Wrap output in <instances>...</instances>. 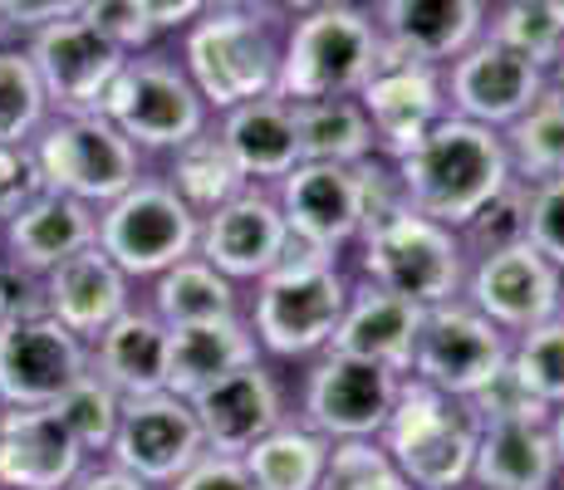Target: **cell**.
Listing matches in <instances>:
<instances>
[{
  "label": "cell",
  "instance_id": "1",
  "mask_svg": "<svg viewBox=\"0 0 564 490\" xmlns=\"http://www.w3.org/2000/svg\"><path fill=\"white\" fill-rule=\"evenodd\" d=\"M393 177L412 211L432 216L447 231H462L511 182V157H506V138L496 128L447 113L403 157H393Z\"/></svg>",
  "mask_w": 564,
  "mask_h": 490
},
{
  "label": "cell",
  "instance_id": "2",
  "mask_svg": "<svg viewBox=\"0 0 564 490\" xmlns=\"http://www.w3.org/2000/svg\"><path fill=\"white\" fill-rule=\"evenodd\" d=\"M285 25L275 6L260 10H206L182 30V69L206 108L226 113L236 104L275 94Z\"/></svg>",
  "mask_w": 564,
  "mask_h": 490
},
{
  "label": "cell",
  "instance_id": "3",
  "mask_svg": "<svg viewBox=\"0 0 564 490\" xmlns=\"http://www.w3.org/2000/svg\"><path fill=\"white\" fill-rule=\"evenodd\" d=\"M378 64H383V35L368 6H314L285 25L275 98L285 104L359 98Z\"/></svg>",
  "mask_w": 564,
  "mask_h": 490
},
{
  "label": "cell",
  "instance_id": "4",
  "mask_svg": "<svg viewBox=\"0 0 564 490\" xmlns=\"http://www.w3.org/2000/svg\"><path fill=\"white\" fill-rule=\"evenodd\" d=\"M476 437H481L476 412L462 398L427 388L422 378L398 383V402L378 432L383 451L398 461L412 490H457L462 481H471Z\"/></svg>",
  "mask_w": 564,
  "mask_h": 490
},
{
  "label": "cell",
  "instance_id": "5",
  "mask_svg": "<svg viewBox=\"0 0 564 490\" xmlns=\"http://www.w3.org/2000/svg\"><path fill=\"white\" fill-rule=\"evenodd\" d=\"M344 304H349V285H344L334 255L290 241L285 260L260 275L251 334L270 353L305 358L314 348H329Z\"/></svg>",
  "mask_w": 564,
  "mask_h": 490
},
{
  "label": "cell",
  "instance_id": "6",
  "mask_svg": "<svg viewBox=\"0 0 564 490\" xmlns=\"http://www.w3.org/2000/svg\"><path fill=\"white\" fill-rule=\"evenodd\" d=\"M364 275L368 285L412 300L417 309H432V304H447L462 294L466 255L457 231L398 202L393 211L364 226Z\"/></svg>",
  "mask_w": 564,
  "mask_h": 490
},
{
  "label": "cell",
  "instance_id": "7",
  "mask_svg": "<svg viewBox=\"0 0 564 490\" xmlns=\"http://www.w3.org/2000/svg\"><path fill=\"white\" fill-rule=\"evenodd\" d=\"M99 113L138 152H177L182 143L206 133V113L212 108L202 104V94L192 89L187 69L177 59L143 50V54H128L113 89L104 94Z\"/></svg>",
  "mask_w": 564,
  "mask_h": 490
},
{
  "label": "cell",
  "instance_id": "8",
  "mask_svg": "<svg viewBox=\"0 0 564 490\" xmlns=\"http://www.w3.org/2000/svg\"><path fill=\"white\" fill-rule=\"evenodd\" d=\"M30 148L45 172V187L84 206H108L143 177L138 148L104 113H59L54 123L40 128Z\"/></svg>",
  "mask_w": 564,
  "mask_h": 490
},
{
  "label": "cell",
  "instance_id": "9",
  "mask_svg": "<svg viewBox=\"0 0 564 490\" xmlns=\"http://www.w3.org/2000/svg\"><path fill=\"white\" fill-rule=\"evenodd\" d=\"M197 216L177 202V192L158 177H138L123 196L104 206L99 216V236L94 246L133 275H162L167 265L197 255Z\"/></svg>",
  "mask_w": 564,
  "mask_h": 490
},
{
  "label": "cell",
  "instance_id": "10",
  "mask_svg": "<svg viewBox=\"0 0 564 490\" xmlns=\"http://www.w3.org/2000/svg\"><path fill=\"white\" fill-rule=\"evenodd\" d=\"M511 358V339L496 329L486 314H476L471 304H432L422 309L417 344H412V378H422L427 388L447 392V398H471L476 388H486Z\"/></svg>",
  "mask_w": 564,
  "mask_h": 490
},
{
  "label": "cell",
  "instance_id": "11",
  "mask_svg": "<svg viewBox=\"0 0 564 490\" xmlns=\"http://www.w3.org/2000/svg\"><path fill=\"white\" fill-rule=\"evenodd\" d=\"M108 451H113L118 471L138 476L143 486H172L206 456V442L187 398L153 392V398H123Z\"/></svg>",
  "mask_w": 564,
  "mask_h": 490
},
{
  "label": "cell",
  "instance_id": "12",
  "mask_svg": "<svg viewBox=\"0 0 564 490\" xmlns=\"http://www.w3.org/2000/svg\"><path fill=\"white\" fill-rule=\"evenodd\" d=\"M89 373V344L50 314L0 324V402L6 407H54Z\"/></svg>",
  "mask_w": 564,
  "mask_h": 490
},
{
  "label": "cell",
  "instance_id": "13",
  "mask_svg": "<svg viewBox=\"0 0 564 490\" xmlns=\"http://www.w3.org/2000/svg\"><path fill=\"white\" fill-rule=\"evenodd\" d=\"M545 84H550L545 69H535V64L520 59L511 50L491 45L486 35L476 40V45H466L457 59L442 64L447 113L466 118V123L496 128V133H506V128L535 104Z\"/></svg>",
  "mask_w": 564,
  "mask_h": 490
},
{
  "label": "cell",
  "instance_id": "14",
  "mask_svg": "<svg viewBox=\"0 0 564 490\" xmlns=\"http://www.w3.org/2000/svg\"><path fill=\"white\" fill-rule=\"evenodd\" d=\"M466 304L496 324L501 334H525L555 319L564 304V270H555L530 241L471 260L466 270Z\"/></svg>",
  "mask_w": 564,
  "mask_h": 490
},
{
  "label": "cell",
  "instance_id": "15",
  "mask_svg": "<svg viewBox=\"0 0 564 490\" xmlns=\"http://www.w3.org/2000/svg\"><path fill=\"white\" fill-rule=\"evenodd\" d=\"M25 54L35 64L50 108H59V113H99L104 94L113 89L118 69L128 64V54L108 45L99 30L84 25L79 15L35 30L25 40Z\"/></svg>",
  "mask_w": 564,
  "mask_h": 490
},
{
  "label": "cell",
  "instance_id": "16",
  "mask_svg": "<svg viewBox=\"0 0 564 490\" xmlns=\"http://www.w3.org/2000/svg\"><path fill=\"white\" fill-rule=\"evenodd\" d=\"M398 383H403V373H393V368L324 353V363L310 373L305 388V427L329 442L378 437L398 402Z\"/></svg>",
  "mask_w": 564,
  "mask_h": 490
},
{
  "label": "cell",
  "instance_id": "17",
  "mask_svg": "<svg viewBox=\"0 0 564 490\" xmlns=\"http://www.w3.org/2000/svg\"><path fill=\"white\" fill-rule=\"evenodd\" d=\"M275 206L290 226V241L334 255L364 231V177L359 167L300 162L290 177H280Z\"/></svg>",
  "mask_w": 564,
  "mask_h": 490
},
{
  "label": "cell",
  "instance_id": "18",
  "mask_svg": "<svg viewBox=\"0 0 564 490\" xmlns=\"http://www.w3.org/2000/svg\"><path fill=\"white\" fill-rule=\"evenodd\" d=\"M290 250V226L280 216L275 196L246 187L197 226V255L226 280H260L275 270Z\"/></svg>",
  "mask_w": 564,
  "mask_h": 490
},
{
  "label": "cell",
  "instance_id": "19",
  "mask_svg": "<svg viewBox=\"0 0 564 490\" xmlns=\"http://www.w3.org/2000/svg\"><path fill=\"white\" fill-rule=\"evenodd\" d=\"M359 104L368 113V128H373V148L388 152V157H403L432 123L447 118L442 64H417V59L383 54L373 79L359 89Z\"/></svg>",
  "mask_w": 564,
  "mask_h": 490
},
{
  "label": "cell",
  "instance_id": "20",
  "mask_svg": "<svg viewBox=\"0 0 564 490\" xmlns=\"http://www.w3.org/2000/svg\"><path fill=\"white\" fill-rule=\"evenodd\" d=\"M491 0H368L383 54L417 64H447L486 30Z\"/></svg>",
  "mask_w": 564,
  "mask_h": 490
},
{
  "label": "cell",
  "instance_id": "21",
  "mask_svg": "<svg viewBox=\"0 0 564 490\" xmlns=\"http://www.w3.org/2000/svg\"><path fill=\"white\" fill-rule=\"evenodd\" d=\"M84 476V446L54 407L0 412V490H69Z\"/></svg>",
  "mask_w": 564,
  "mask_h": 490
},
{
  "label": "cell",
  "instance_id": "22",
  "mask_svg": "<svg viewBox=\"0 0 564 490\" xmlns=\"http://www.w3.org/2000/svg\"><path fill=\"white\" fill-rule=\"evenodd\" d=\"M187 402H192V412H197L206 451H216V456H246L265 432H275L280 422H285V412H280V388L260 363H246V368H236V373L216 378L212 388H202L197 398H187Z\"/></svg>",
  "mask_w": 564,
  "mask_h": 490
},
{
  "label": "cell",
  "instance_id": "23",
  "mask_svg": "<svg viewBox=\"0 0 564 490\" xmlns=\"http://www.w3.org/2000/svg\"><path fill=\"white\" fill-rule=\"evenodd\" d=\"M123 309H133L128 304V275L99 246L74 250L45 275V314L59 319L69 334H79L84 344L99 339Z\"/></svg>",
  "mask_w": 564,
  "mask_h": 490
},
{
  "label": "cell",
  "instance_id": "24",
  "mask_svg": "<svg viewBox=\"0 0 564 490\" xmlns=\"http://www.w3.org/2000/svg\"><path fill=\"white\" fill-rule=\"evenodd\" d=\"M417 324H422V309L412 300H398V294H388L378 285H359V290H349V304H344L339 324H334L329 353L364 358V363L408 373Z\"/></svg>",
  "mask_w": 564,
  "mask_h": 490
},
{
  "label": "cell",
  "instance_id": "25",
  "mask_svg": "<svg viewBox=\"0 0 564 490\" xmlns=\"http://www.w3.org/2000/svg\"><path fill=\"white\" fill-rule=\"evenodd\" d=\"M216 138L226 143L231 162L241 167V177L251 182H280L300 167V128H295V104L265 94L251 104H236L221 113Z\"/></svg>",
  "mask_w": 564,
  "mask_h": 490
},
{
  "label": "cell",
  "instance_id": "26",
  "mask_svg": "<svg viewBox=\"0 0 564 490\" xmlns=\"http://www.w3.org/2000/svg\"><path fill=\"white\" fill-rule=\"evenodd\" d=\"M167 348H172V329L158 314L123 309L94 339L89 368L118 398H153V392H167Z\"/></svg>",
  "mask_w": 564,
  "mask_h": 490
},
{
  "label": "cell",
  "instance_id": "27",
  "mask_svg": "<svg viewBox=\"0 0 564 490\" xmlns=\"http://www.w3.org/2000/svg\"><path fill=\"white\" fill-rule=\"evenodd\" d=\"M94 236H99V211L64 192H40L15 221H6L10 260L35 270V275H50L74 250L94 246Z\"/></svg>",
  "mask_w": 564,
  "mask_h": 490
},
{
  "label": "cell",
  "instance_id": "28",
  "mask_svg": "<svg viewBox=\"0 0 564 490\" xmlns=\"http://www.w3.org/2000/svg\"><path fill=\"white\" fill-rule=\"evenodd\" d=\"M256 334L246 319L221 314V319H197V324H177L167 348V392L177 398H197L202 388H212L216 378L236 373L256 358Z\"/></svg>",
  "mask_w": 564,
  "mask_h": 490
},
{
  "label": "cell",
  "instance_id": "29",
  "mask_svg": "<svg viewBox=\"0 0 564 490\" xmlns=\"http://www.w3.org/2000/svg\"><path fill=\"white\" fill-rule=\"evenodd\" d=\"M560 476L550 422H486L476 437L471 481L486 490H550Z\"/></svg>",
  "mask_w": 564,
  "mask_h": 490
},
{
  "label": "cell",
  "instance_id": "30",
  "mask_svg": "<svg viewBox=\"0 0 564 490\" xmlns=\"http://www.w3.org/2000/svg\"><path fill=\"white\" fill-rule=\"evenodd\" d=\"M300 162H329V167H359L373 157V128L359 98H314L295 104Z\"/></svg>",
  "mask_w": 564,
  "mask_h": 490
},
{
  "label": "cell",
  "instance_id": "31",
  "mask_svg": "<svg viewBox=\"0 0 564 490\" xmlns=\"http://www.w3.org/2000/svg\"><path fill=\"white\" fill-rule=\"evenodd\" d=\"M324 456H329V437H319L305 422H280L241 456V466L251 471L256 490H319Z\"/></svg>",
  "mask_w": 564,
  "mask_h": 490
},
{
  "label": "cell",
  "instance_id": "32",
  "mask_svg": "<svg viewBox=\"0 0 564 490\" xmlns=\"http://www.w3.org/2000/svg\"><path fill=\"white\" fill-rule=\"evenodd\" d=\"M506 157H511V177L535 187V182L564 177V89L545 84L540 98L506 128Z\"/></svg>",
  "mask_w": 564,
  "mask_h": 490
},
{
  "label": "cell",
  "instance_id": "33",
  "mask_svg": "<svg viewBox=\"0 0 564 490\" xmlns=\"http://www.w3.org/2000/svg\"><path fill=\"white\" fill-rule=\"evenodd\" d=\"M167 187L177 192V202L202 221V216H212L216 206H226L231 196H241L251 182L241 177V167L231 162V152H226L221 138L206 128V133H197L192 143H182L172 152Z\"/></svg>",
  "mask_w": 564,
  "mask_h": 490
},
{
  "label": "cell",
  "instance_id": "34",
  "mask_svg": "<svg viewBox=\"0 0 564 490\" xmlns=\"http://www.w3.org/2000/svg\"><path fill=\"white\" fill-rule=\"evenodd\" d=\"M481 35L550 74L564 45V0H491Z\"/></svg>",
  "mask_w": 564,
  "mask_h": 490
},
{
  "label": "cell",
  "instance_id": "35",
  "mask_svg": "<svg viewBox=\"0 0 564 490\" xmlns=\"http://www.w3.org/2000/svg\"><path fill=\"white\" fill-rule=\"evenodd\" d=\"M221 314H236V290L202 255L177 260V265H167L158 275V319L167 329L197 324V319H221Z\"/></svg>",
  "mask_w": 564,
  "mask_h": 490
},
{
  "label": "cell",
  "instance_id": "36",
  "mask_svg": "<svg viewBox=\"0 0 564 490\" xmlns=\"http://www.w3.org/2000/svg\"><path fill=\"white\" fill-rule=\"evenodd\" d=\"M50 98L25 45H0V143H30L45 128Z\"/></svg>",
  "mask_w": 564,
  "mask_h": 490
},
{
  "label": "cell",
  "instance_id": "37",
  "mask_svg": "<svg viewBox=\"0 0 564 490\" xmlns=\"http://www.w3.org/2000/svg\"><path fill=\"white\" fill-rule=\"evenodd\" d=\"M319 490H412V481L398 471L378 437H344L329 442Z\"/></svg>",
  "mask_w": 564,
  "mask_h": 490
},
{
  "label": "cell",
  "instance_id": "38",
  "mask_svg": "<svg viewBox=\"0 0 564 490\" xmlns=\"http://www.w3.org/2000/svg\"><path fill=\"white\" fill-rule=\"evenodd\" d=\"M511 373L545 407H564V314L520 334L511 348Z\"/></svg>",
  "mask_w": 564,
  "mask_h": 490
},
{
  "label": "cell",
  "instance_id": "39",
  "mask_svg": "<svg viewBox=\"0 0 564 490\" xmlns=\"http://www.w3.org/2000/svg\"><path fill=\"white\" fill-rule=\"evenodd\" d=\"M54 412H59V422L69 427V437L84 446V456H89V451H108V442H113V432H118L123 398H118V392L89 368L79 383L54 402Z\"/></svg>",
  "mask_w": 564,
  "mask_h": 490
},
{
  "label": "cell",
  "instance_id": "40",
  "mask_svg": "<svg viewBox=\"0 0 564 490\" xmlns=\"http://www.w3.org/2000/svg\"><path fill=\"white\" fill-rule=\"evenodd\" d=\"M525 202H530V192H525V182H506L501 192L491 196V202L481 206V211L471 216V221L457 231V241H462V255L466 260H481V255H496V250H511L525 241Z\"/></svg>",
  "mask_w": 564,
  "mask_h": 490
},
{
  "label": "cell",
  "instance_id": "41",
  "mask_svg": "<svg viewBox=\"0 0 564 490\" xmlns=\"http://www.w3.org/2000/svg\"><path fill=\"white\" fill-rule=\"evenodd\" d=\"M466 407L476 412V422H550L555 417V407H545V402L535 398V392L520 388V378L511 373V358H506V368L491 378L486 388H476L471 398H466Z\"/></svg>",
  "mask_w": 564,
  "mask_h": 490
},
{
  "label": "cell",
  "instance_id": "42",
  "mask_svg": "<svg viewBox=\"0 0 564 490\" xmlns=\"http://www.w3.org/2000/svg\"><path fill=\"white\" fill-rule=\"evenodd\" d=\"M530 202H525V241L540 250L555 270H564V177H550V182H535L525 187Z\"/></svg>",
  "mask_w": 564,
  "mask_h": 490
},
{
  "label": "cell",
  "instance_id": "43",
  "mask_svg": "<svg viewBox=\"0 0 564 490\" xmlns=\"http://www.w3.org/2000/svg\"><path fill=\"white\" fill-rule=\"evenodd\" d=\"M40 192H50V187H45V172H40V162H35V148L0 143V226L15 221Z\"/></svg>",
  "mask_w": 564,
  "mask_h": 490
},
{
  "label": "cell",
  "instance_id": "44",
  "mask_svg": "<svg viewBox=\"0 0 564 490\" xmlns=\"http://www.w3.org/2000/svg\"><path fill=\"white\" fill-rule=\"evenodd\" d=\"M79 20H84V25H94L108 45H118L123 54H143L158 40L133 0H89V6L79 10Z\"/></svg>",
  "mask_w": 564,
  "mask_h": 490
},
{
  "label": "cell",
  "instance_id": "45",
  "mask_svg": "<svg viewBox=\"0 0 564 490\" xmlns=\"http://www.w3.org/2000/svg\"><path fill=\"white\" fill-rule=\"evenodd\" d=\"M30 314H45V275L15 265V260H0V324L10 319H30Z\"/></svg>",
  "mask_w": 564,
  "mask_h": 490
},
{
  "label": "cell",
  "instance_id": "46",
  "mask_svg": "<svg viewBox=\"0 0 564 490\" xmlns=\"http://www.w3.org/2000/svg\"><path fill=\"white\" fill-rule=\"evenodd\" d=\"M89 0H0V25L10 35H35L54 20H74Z\"/></svg>",
  "mask_w": 564,
  "mask_h": 490
},
{
  "label": "cell",
  "instance_id": "47",
  "mask_svg": "<svg viewBox=\"0 0 564 490\" xmlns=\"http://www.w3.org/2000/svg\"><path fill=\"white\" fill-rule=\"evenodd\" d=\"M172 490H256V481H251V471L241 466V456L206 451L192 471H182L177 481H172Z\"/></svg>",
  "mask_w": 564,
  "mask_h": 490
},
{
  "label": "cell",
  "instance_id": "48",
  "mask_svg": "<svg viewBox=\"0 0 564 490\" xmlns=\"http://www.w3.org/2000/svg\"><path fill=\"white\" fill-rule=\"evenodd\" d=\"M133 6L143 10L153 35H167V30H187L192 20H202L212 10V0H133Z\"/></svg>",
  "mask_w": 564,
  "mask_h": 490
},
{
  "label": "cell",
  "instance_id": "49",
  "mask_svg": "<svg viewBox=\"0 0 564 490\" xmlns=\"http://www.w3.org/2000/svg\"><path fill=\"white\" fill-rule=\"evenodd\" d=\"M69 490H153V486H143L138 476L118 471V466H104V471H84Z\"/></svg>",
  "mask_w": 564,
  "mask_h": 490
},
{
  "label": "cell",
  "instance_id": "50",
  "mask_svg": "<svg viewBox=\"0 0 564 490\" xmlns=\"http://www.w3.org/2000/svg\"><path fill=\"white\" fill-rule=\"evenodd\" d=\"M550 442H555V461L564 471V407H555V417H550Z\"/></svg>",
  "mask_w": 564,
  "mask_h": 490
},
{
  "label": "cell",
  "instance_id": "51",
  "mask_svg": "<svg viewBox=\"0 0 564 490\" xmlns=\"http://www.w3.org/2000/svg\"><path fill=\"white\" fill-rule=\"evenodd\" d=\"M260 6H275V0H212V10H260Z\"/></svg>",
  "mask_w": 564,
  "mask_h": 490
},
{
  "label": "cell",
  "instance_id": "52",
  "mask_svg": "<svg viewBox=\"0 0 564 490\" xmlns=\"http://www.w3.org/2000/svg\"><path fill=\"white\" fill-rule=\"evenodd\" d=\"M550 84H560V89H564V45L555 54V64H550Z\"/></svg>",
  "mask_w": 564,
  "mask_h": 490
}]
</instances>
